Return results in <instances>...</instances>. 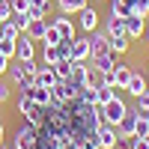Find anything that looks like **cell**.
Here are the masks:
<instances>
[{"mask_svg": "<svg viewBox=\"0 0 149 149\" xmlns=\"http://www.w3.org/2000/svg\"><path fill=\"white\" fill-rule=\"evenodd\" d=\"M98 107H102V119L107 122V125H119V122H122V116L128 113V104L122 102L119 95H116V98H110L107 104H98Z\"/></svg>", "mask_w": 149, "mask_h": 149, "instance_id": "6da1fadb", "label": "cell"}, {"mask_svg": "<svg viewBox=\"0 0 149 149\" xmlns=\"http://www.w3.org/2000/svg\"><path fill=\"white\" fill-rule=\"evenodd\" d=\"M36 140H39V128H36L33 122L24 119L21 125H18V131H15V143L21 149H36Z\"/></svg>", "mask_w": 149, "mask_h": 149, "instance_id": "7a4b0ae2", "label": "cell"}, {"mask_svg": "<svg viewBox=\"0 0 149 149\" xmlns=\"http://www.w3.org/2000/svg\"><path fill=\"white\" fill-rule=\"evenodd\" d=\"M86 39H90V57L110 54V39H107V30L104 27H95L93 33H86Z\"/></svg>", "mask_w": 149, "mask_h": 149, "instance_id": "3957f363", "label": "cell"}, {"mask_svg": "<svg viewBox=\"0 0 149 149\" xmlns=\"http://www.w3.org/2000/svg\"><path fill=\"white\" fill-rule=\"evenodd\" d=\"M95 140H98V149H116V140H119V128L116 125H107L102 122L95 131Z\"/></svg>", "mask_w": 149, "mask_h": 149, "instance_id": "277c9868", "label": "cell"}, {"mask_svg": "<svg viewBox=\"0 0 149 149\" xmlns=\"http://www.w3.org/2000/svg\"><path fill=\"white\" fill-rule=\"evenodd\" d=\"M48 24H54L66 42H72L74 36H78V27H74V21H72L69 15H63V12H60V15H54V18H48Z\"/></svg>", "mask_w": 149, "mask_h": 149, "instance_id": "5b68a950", "label": "cell"}, {"mask_svg": "<svg viewBox=\"0 0 149 149\" xmlns=\"http://www.w3.org/2000/svg\"><path fill=\"white\" fill-rule=\"evenodd\" d=\"M78 27H81L84 33H93V30L98 27V12H95L93 6H84V9L78 12Z\"/></svg>", "mask_w": 149, "mask_h": 149, "instance_id": "8992f818", "label": "cell"}, {"mask_svg": "<svg viewBox=\"0 0 149 149\" xmlns=\"http://www.w3.org/2000/svg\"><path fill=\"white\" fill-rule=\"evenodd\" d=\"M86 72H90V66H86V63H72V74H69V81H66V84L72 86L74 93H81V90H84Z\"/></svg>", "mask_w": 149, "mask_h": 149, "instance_id": "52a82bcc", "label": "cell"}, {"mask_svg": "<svg viewBox=\"0 0 149 149\" xmlns=\"http://www.w3.org/2000/svg\"><path fill=\"white\" fill-rule=\"evenodd\" d=\"M33 84H39V86H45V90H54L57 86V72H54V66H39V72H36V78H33Z\"/></svg>", "mask_w": 149, "mask_h": 149, "instance_id": "ba28073f", "label": "cell"}, {"mask_svg": "<svg viewBox=\"0 0 149 149\" xmlns=\"http://www.w3.org/2000/svg\"><path fill=\"white\" fill-rule=\"evenodd\" d=\"M122 21H125V36H128L131 42H134V39H143L146 24H143V18H140V15H125Z\"/></svg>", "mask_w": 149, "mask_h": 149, "instance_id": "9c48e42d", "label": "cell"}, {"mask_svg": "<svg viewBox=\"0 0 149 149\" xmlns=\"http://www.w3.org/2000/svg\"><path fill=\"white\" fill-rule=\"evenodd\" d=\"M36 51H33V39L27 33H21L18 39H15V60H33Z\"/></svg>", "mask_w": 149, "mask_h": 149, "instance_id": "30bf717a", "label": "cell"}, {"mask_svg": "<svg viewBox=\"0 0 149 149\" xmlns=\"http://www.w3.org/2000/svg\"><path fill=\"white\" fill-rule=\"evenodd\" d=\"M74 63H86V60H90V39H78V36H74L72 39V54H69Z\"/></svg>", "mask_w": 149, "mask_h": 149, "instance_id": "8fae6325", "label": "cell"}, {"mask_svg": "<svg viewBox=\"0 0 149 149\" xmlns=\"http://www.w3.org/2000/svg\"><path fill=\"white\" fill-rule=\"evenodd\" d=\"M21 93H24V95H30L33 102H36V104H42V107H48V104L54 102V98H51V90H45V86H39V84H30L27 90H21Z\"/></svg>", "mask_w": 149, "mask_h": 149, "instance_id": "7c38bea8", "label": "cell"}, {"mask_svg": "<svg viewBox=\"0 0 149 149\" xmlns=\"http://www.w3.org/2000/svg\"><path fill=\"white\" fill-rule=\"evenodd\" d=\"M90 69H95V72H110V69H116V54H98V57H90Z\"/></svg>", "mask_w": 149, "mask_h": 149, "instance_id": "4fadbf2b", "label": "cell"}, {"mask_svg": "<svg viewBox=\"0 0 149 149\" xmlns=\"http://www.w3.org/2000/svg\"><path fill=\"white\" fill-rule=\"evenodd\" d=\"M146 90H149V84H146V78H143L140 72H131V81H128V86H125V93L137 98V95H143Z\"/></svg>", "mask_w": 149, "mask_h": 149, "instance_id": "5bb4252c", "label": "cell"}, {"mask_svg": "<svg viewBox=\"0 0 149 149\" xmlns=\"http://www.w3.org/2000/svg\"><path fill=\"white\" fill-rule=\"evenodd\" d=\"M6 72H9V78H12V84H15L18 90H27V86L33 84V78H27V74H24V69H21V63H15V66L9 63V69H6Z\"/></svg>", "mask_w": 149, "mask_h": 149, "instance_id": "9a60e30c", "label": "cell"}, {"mask_svg": "<svg viewBox=\"0 0 149 149\" xmlns=\"http://www.w3.org/2000/svg\"><path fill=\"white\" fill-rule=\"evenodd\" d=\"M30 36L33 42H45V33H48V18H39V21H30L27 30H24Z\"/></svg>", "mask_w": 149, "mask_h": 149, "instance_id": "2e32d148", "label": "cell"}, {"mask_svg": "<svg viewBox=\"0 0 149 149\" xmlns=\"http://www.w3.org/2000/svg\"><path fill=\"white\" fill-rule=\"evenodd\" d=\"M84 6H90V0H57V9L63 15H78Z\"/></svg>", "mask_w": 149, "mask_h": 149, "instance_id": "e0dca14e", "label": "cell"}, {"mask_svg": "<svg viewBox=\"0 0 149 149\" xmlns=\"http://www.w3.org/2000/svg\"><path fill=\"white\" fill-rule=\"evenodd\" d=\"M134 125H137V110H128L116 128H119V134H122V137H134Z\"/></svg>", "mask_w": 149, "mask_h": 149, "instance_id": "ac0fdd59", "label": "cell"}, {"mask_svg": "<svg viewBox=\"0 0 149 149\" xmlns=\"http://www.w3.org/2000/svg\"><path fill=\"white\" fill-rule=\"evenodd\" d=\"M104 30H107V36H125V21L119 15H107L104 18Z\"/></svg>", "mask_w": 149, "mask_h": 149, "instance_id": "d6986e66", "label": "cell"}, {"mask_svg": "<svg viewBox=\"0 0 149 149\" xmlns=\"http://www.w3.org/2000/svg\"><path fill=\"white\" fill-rule=\"evenodd\" d=\"M113 72H116V90H125L128 81H131V72H134V69H131L128 63H116Z\"/></svg>", "mask_w": 149, "mask_h": 149, "instance_id": "ffe728a7", "label": "cell"}, {"mask_svg": "<svg viewBox=\"0 0 149 149\" xmlns=\"http://www.w3.org/2000/svg\"><path fill=\"white\" fill-rule=\"evenodd\" d=\"M110 39V54H125L131 48V39L128 36H107Z\"/></svg>", "mask_w": 149, "mask_h": 149, "instance_id": "44dd1931", "label": "cell"}, {"mask_svg": "<svg viewBox=\"0 0 149 149\" xmlns=\"http://www.w3.org/2000/svg\"><path fill=\"white\" fill-rule=\"evenodd\" d=\"M57 60H63L60 45H45V48H42V63H45V66H54Z\"/></svg>", "mask_w": 149, "mask_h": 149, "instance_id": "7402d4cb", "label": "cell"}, {"mask_svg": "<svg viewBox=\"0 0 149 149\" xmlns=\"http://www.w3.org/2000/svg\"><path fill=\"white\" fill-rule=\"evenodd\" d=\"M72 63H74V60H57V63H54V72H57V81H69V74H72Z\"/></svg>", "mask_w": 149, "mask_h": 149, "instance_id": "603a6c76", "label": "cell"}, {"mask_svg": "<svg viewBox=\"0 0 149 149\" xmlns=\"http://www.w3.org/2000/svg\"><path fill=\"white\" fill-rule=\"evenodd\" d=\"M18 36H21V30H18V24L12 18L0 24V39H18Z\"/></svg>", "mask_w": 149, "mask_h": 149, "instance_id": "cb8c5ba5", "label": "cell"}, {"mask_svg": "<svg viewBox=\"0 0 149 149\" xmlns=\"http://www.w3.org/2000/svg\"><path fill=\"white\" fill-rule=\"evenodd\" d=\"M15 107H18V113H24V116H27V113H33V110H36V102H33L30 95L18 93V102H15Z\"/></svg>", "mask_w": 149, "mask_h": 149, "instance_id": "d4e9b609", "label": "cell"}, {"mask_svg": "<svg viewBox=\"0 0 149 149\" xmlns=\"http://www.w3.org/2000/svg\"><path fill=\"white\" fill-rule=\"evenodd\" d=\"M110 15H119V18L131 15V6H128V0H110Z\"/></svg>", "mask_w": 149, "mask_h": 149, "instance_id": "484cf974", "label": "cell"}, {"mask_svg": "<svg viewBox=\"0 0 149 149\" xmlns=\"http://www.w3.org/2000/svg\"><path fill=\"white\" fill-rule=\"evenodd\" d=\"M84 86H90V90H102V72H95V69H90L86 72V81H84Z\"/></svg>", "mask_w": 149, "mask_h": 149, "instance_id": "4316f807", "label": "cell"}, {"mask_svg": "<svg viewBox=\"0 0 149 149\" xmlns=\"http://www.w3.org/2000/svg\"><path fill=\"white\" fill-rule=\"evenodd\" d=\"M30 21H39V18H48V6H27V12H24Z\"/></svg>", "mask_w": 149, "mask_h": 149, "instance_id": "83f0119b", "label": "cell"}, {"mask_svg": "<svg viewBox=\"0 0 149 149\" xmlns=\"http://www.w3.org/2000/svg\"><path fill=\"white\" fill-rule=\"evenodd\" d=\"M119 93H116V86H102V90H98V104H107L110 98H116Z\"/></svg>", "mask_w": 149, "mask_h": 149, "instance_id": "f1b7e54d", "label": "cell"}, {"mask_svg": "<svg viewBox=\"0 0 149 149\" xmlns=\"http://www.w3.org/2000/svg\"><path fill=\"white\" fill-rule=\"evenodd\" d=\"M60 42H63L60 30L54 27V24H48V33H45V45H60Z\"/></svg>", "mask_w": 149, "mask_h": 149, "instance_id": "f546056e", "label": "cell"}, {"mask_svg": "<svg viewBox=\"0 0 149 149\" xmlns=\"http://www.w3.org/2000/svg\"><path fill=\"white\" fill-rule=\"evenodd\" d=\"M18 63H21V69H24V74H27V78H36V72H39L36 57H33V60H18Z\"/></svg>", "mask_w": 149, "mask_h": 149, "instance_id": "4dcf8cb0", "label": "cell"}, {"mask_svg": "<svg viewBox=\"0 0 149 149\" xmlns=\"http://www.w3.org/2000/svg\"><path fill=\"white\" fill-rule=\"evenodd\" d=\"M0 54L3 57H15V39H0Z\"/></svg>", "mask_w": 149, "mask_h": 149, "instance_id": "1f68e13d", "label": "cell"}, {"mask_svg": "<svg viewBox=\"0 0 149 149\" xmlns=\"http://www.w3.org/2000/svg\"><path fill=\"white\" fill-rule=\"evenodd\" d=\"M9 6H12V15H24L30 6V0H9Z\"/></svg>", "mask_w": 149, "mask_h": 149, "instance_id": "d6a6232c", "label": "cell"}, {"mask_svg": "<svg viewBox=\"0 0 149 149\" xmlns=\"http://www.w3.org/2000/svg\"><path fill=\"white\" fill-rule=\"evenodd\" d=\"M134 137H149V122H143L140 113H137V125H134Z\"/></svg>", "mask_w": 149, "mask_h": 149, "instance_id": "836d02e7", "label": "cell"}, {"mask_svg": "<svg viewBox=\"0 0 149 149\" xmlns=\"http://www.w3.org/2000/svg\"><path fill=\"white\" fill-rule=\"evenodd\" d=\"M134 104H137V107H134L137 113H140V110H149V90H146L143 95H137V98H134Z\"/></svg>", "mask_w": 149, "mask_h": 149, "instance_id": "e575fe53", "label": "cell"}, {"mask_svg": "<svg viewBox=\"0 0 149 149\" xmlns=\"http://www.w3.org/2000/svg\"><path fill=\"white\" fill-rule=\"evenodd\" d=\"M12 18V6H9V0H0V21H9Z\"/></svg>", "mask_w": 149, "mask_h": 149, "instance_id": "d590c367", "label": "cell"}, {"mask_svg": "<svg viewBox=\"0 0 149 149\" xmlns=\"http://www.w3.org/2000/svg\"><path fill=\"white\" fill-rule=\"evenodd\" d=\"M102 84H104V86H116V72H113V69L104 72V74H102Z\"/></svg>", "mask_w": 149, "mask_h": 149, "instance_id": "8d00e7d4", "label": "cell"}, {"mask_svg": "<svg viewBox=\"0 0 149 149\" xmlns=\"http://www.w3.org/2000/svg\"><path fill=\"white\" fill-rule=\"evenodd\" d=\"M9 95H12V86L0 81V104H3V102H9Z\"/></svg>", "mask_w": 149, "mask_h": 149, "instance_id": "74e56055", "label": "cell"}, {"mask_svg": "<svg viewBox=\"0 0 149 149\" xmlns=\"http://www.w3.org/2000/svg\"><path fill=\"white\" fill-rule=\"evenodd\" d=\"M131 149H149V137H131Z\"/></svg>", "mask_w": 149, "mask_h": 149, "instance_id": "f35d334b", "label": "cell"}, {"mask_svg": "<svg viewBox=\"0 0 149 149\" xmlns=\"http://www.w3.org/2000/svg\"><path fill=\"white\" fill-rule=\"evenodd\" d=\"M9 63H12V60H9V57H3V54H0V74H3V72L9 69Z\"/></svg>", "mask_w": 149, "mask_h": 149, "instance_id": "ab89813d", "label": "cell"}, {"mask_svg": "<svg viewBox=\"0 0 149 149\" xmlns=\"http://www.w3.org/2000/svg\"><path fill=\"white\" fill-rule=\"evenodd\" d=\"M30 6H51V0H30Z\"/></svg>", "mask_w": 149, "mask_h": 149, "instance_id": "60d3db41", "label": "cell"}, {"mask_svg": "<svg viewBox=\"0 0 149 149\" xmlns=\"http://www.w3.org/2000/svg\"><path fill=\"white\" fill-rule=\"evenodd\" d=\"M3 137H6V128H3V122H0V146H3Z\"/></svg>", "mask_w": 149, "mask_h": 149, "instance_id": "b9f144b4", "label": "cell"}, {"mask_svg": "<svg viewBox=\"0 0 149 149\" xmlns=\"http://www.w3.org/2000/svg\"><path fill=\"white\" fill-rule=\"evenodd\" d=\"M140 119H143V122H149V110H140Z\"/></svg>", "mask_w": 149, "mask_h": 149, "instance_id": "7bdbcfd3", "label": "cell"}, {"mask_svg": "<svg viewBox=\"0 0 149 149\" xmlns=\"http://www.w3.org/2000/svg\"><path fill=\"white\" fill-rule=\"evenodd\" d=\"M143 36H146V45H149V27H146V30H143Z\"/></svg>", "mask_w": 149, "mask_h": 149, "instance_id": "ee69618b", "label": "cell"}, {"mask_svg": "<svg viewBox=\"0 0 149 149\" xmlns=\"http://www.w3.org/2000/svg\"><path fill=\"white\" fill-rule=\"evenodd\" d=\"M6 149H21V146H18V143H12V146H6Z\"/></svg>", "mask_w": 149, "mask_h": 149, "instance_id": "f6af8a7d", "label": "cell"}, {"mask_svg": "<svg viewBox=\"0 0 149 149\" xmlns=\"http://www.w3.org/2000/svg\"><path fill=\"white\" fill-rule=\"evenodd\" d=\"M0 149H6V146H0Z\"/></svg>", "mask_w": 149, "mask_h": 149, "instance_id": "bcb514c9", "label": "cell"}, {"mask_svg": "<svg viewBox=\"0 0 149 149\" xmlns=\"http://www.w3.org/2000/svg\"><path fill=\"white\" fill-rule=\"evenodd\" d=\"M0 24H3V21H0Z\"/></svg>", "mask_w": 149, "mask_h": 149, "instance_id": "7dc6e473", "label": "cell"}]
</instances>
